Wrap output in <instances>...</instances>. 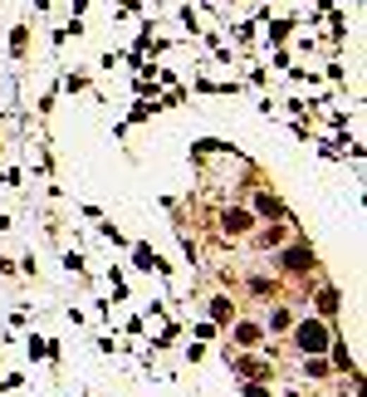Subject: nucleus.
<instances>
[{"label":"nucleus","mask_w":367,"mask_h":397,"mask_svg":"<svg viewBox=\"0 0 367 397\" xmlns=\"http://www.w3.org/2000/svg\"><path fill=\"white\" fill-rule=\"evenodd\" d=\"M211 314H216V324H230V304L225 299H211Z\"/></svg>","instance_id":"5"},{"label":"nucleus","mask_w":367,"mask_h":397,"mask_svg":"<svg viewBox=\"0 0 367 397\" xmlns=\"http://www.w3.org/2000/svg\"><path fill=\"white\" fill-rule=\"evenodd\" d=\"M235 368H240L245 378H265V373H270V363H245V358H235Z\"/></svg>","instance_id":"3"},{"label":"nucleus","mask_w":367,"mask_h":397,"mask_svg":"<svg viewBox=\"0 0 367 397\" xmlns=\"http://www.w3.org/2000/svg\"><path fill=\"white\" fill-rule=\"evenodd\" d=\"M245 226H250V211L230 206V211H225V231H245Z\"/></svg>","instance_id":"2"},{"label":"nucleus","mask_w":367,"mask_h":397,"mask_svg":"<svg viewBox=\"0 0 367 397\" xmlns=\"http://www.w3.org/2000/svg\"><path fill=\"white\" fill-rule=\"evenodd\" d=\"M255 211H260V216H284V206H279L275 197H255Z\"/></svg>","instance_id":"4"},{"label":"nucleus","mask_w":367,"mask_h":397,"mask_svg":"<svg viewBox=\"0 0 367 397\" xmlns=\"http://www.w3.org/2000/svg\"><path fill=\"white\" fill-rule=\"evenodd\" d=\"M260 338V324H240V343H255Z\"/></svg>","instance_id":"6"},{"label":"nucleus","mask_w":367,"mask_h":397,"mask_svg":"<svg viewBox=\"0 0 367 397\" xmlns=\"http://www.w3.org/2000/svg\"><path fill=\"white\" fill-rule=\"evenodd\" d=\"M299 348H304V353H318V348H328V329H323L318 319L299 324Z\"/></svg>","instance_id":"1"},{"label":"nucleus","mask_w":367,"mask_h":397,"mask_svg":"<svg viewBox=\"0 0 367 397\" xmlns=\"http://www.w3.org/2000/svg\"><path fill=\"white\" fill-rule=\"evenodd\" d=\"M270 324H275V329H289V324H294V314H289V309H275V319H270Z\"/></svg>","instance_id":"7"}]
</instances>
